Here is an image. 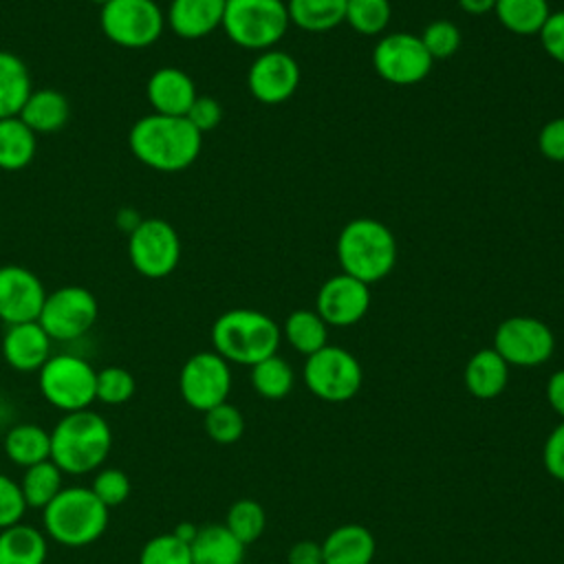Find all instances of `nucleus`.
Listing matches in <instances>:
<instances>
[{
  "label": "nucleus",
  "instance_id": "nucleus-1",
  "mask_svg": "<svg viewBox=\"0 0 564 564\" xmlns=\"http://www.w3.org/2000/svg\"><path fill=\"white\" fill-rule=\"evenodd\" d=\"M128 145L145 167L172 174L187 170L198 159L203 134L185 117L152 112L132 123Z\"/></svg>",
  "mask_w": 564,
  "mask_h": 564
},
{
  "label": "nucleus",
  "instance_id": "nucleus-2",
  "mask_svg": "<svg viewBox=\"0 0 564 564\" xmlns=\"http://www.w3.org/2000/svg\"><path fill=\"white\" fill-rule=\"evenodd\" d=\"M112 449V430L95 410L64 414L51 430V460L70 476L97 471Z\"/></svg>",
  "mask_w": 564,
  "mask_h": 564
},
{
  "label": "nucleus",
  "instance_id": "nucleus-3",
  "mask_svg": "<svg viewBox=\"0 0 564 564\" xmlns=\"http://www.w3.org/2000/svg\"><path fill=\"white\" fill-rule=\"evenodd\" d=\"M110 520V509L93 494L90 487L73 485L42 509V531L59 546L82 549L97 542Z\"/></svg>",
  "mask_w": 564,
  "mask_h": 564
},
{
  "label": "nucleus",
  "instance_id": "nucleus-4",
  "mask_svg": "<svg viewBox=\"0 0 564 564\" xmlns=\"http://www.w3.org/2000/svg\"><path fill=\"white\" fill-rule=\"evenodd\" d=\"M337 260L344 273L372 284L383 280L397 264V238L377 218H352L337 236Z\"/></svg>",
  "mask_w": 564,
  "mask_h": 564
},
{
  "label": "nucleus",
  "instance_id": "nucleus-5",
  "mask_svg": "<svg viewBox=\"0 0 564 564\" xmlns=\"http://www.w3.org/2000/svg\"><path fill=\"white\" fill-rule=\"evenodd\" d=\"M282 328L262 311L229 308L212 324L214 350L229 364L253 366L278 352Z\"/></svg>",
  "mask_w": 564,
  "mask_h": 564
},
{
  "label": "nucleus",
  "instance_id": "nucleus-6",
  "mask_svg": "<svg viewBox=\"0 0 564 564\" xmlns=\"http://www.w3.org/2000/svg\"><path fill=\"white\" fill-rule=\"evenodd\" d=\"M223 31L247 51L273 48L291 26L284 0H227Z\"/></svg>",
  "mask_w": 564,
  "mask_h": 564
},
{
  "label": "nucleus",
  "instance_id": "nucleus-7",
  "mask_svg": "<svg viewBox=\"0 0 564 564\" xmlns=\"http://www.w3.org/2000/svg\"><path fill=\"white\" fill-rule=\"evenodd\" d=\"M97 370L79 355L57 352L37 370L40 394L48 405L68 414L95 403Z\"/></svg>",
  "mask_w": 564,
  "mask_h": 564
},
{
  "label": "nucleus",
  "instance_id": "nucleus-8",
  "mask_svg": "<svg viewBox=\"0 0 564 564\" xmlns=\"http://www.w3.org/2000/svg\"><path fill=\"white\" fill-rule=\"evenodd\" d=\"M99 26L121 48H148L165 31V11L154 0H110L99 7Z\"/></svg>",
  "mask_w": 564,
  "mask_h": 564
},
{
  "label": "nucleus",
  "instance_id": "nucleus-9",
  "mask_svg": "<svg viewBox=\"0 0 564 564\" xmlns=\"http://www.w3.org/2000/svg\"><path fill=\"white\" fill-rule=\"evenodd\" d=\"M128 258L139 275L167 278L181 262L178 231L165 218H141L128 231Z\"/></svg>",
  "mask_w": 564,
  "mask_h": 564
},
{
  "label": "nucleus",
  "instance_id": "nucleus-10",
  "mask_svg": "<svg viewBox=\"0 0 564 564\" xmlns=\"http://www.w3.org/2000/svg\"><path fill=\"white\" fill-rule=\"evenodd\" d=\"M364 381L359 359L346 348L326 344L306 357L304 383L322 401L344 403L352 399Z\"/></svg>",
  "mask_w": 564,
  "mask_h": 564
},
{
  "label": "nucleus",
  "instance_id": "nucleus-11",
  "mask_svg": "<svg viewBox=\"0 0 564 564\" xmlns=\"http://www.w3.org/2000/svg\"><path fill=\"white\" fill-rule=\"evenodd\" d=\"M99 304L93 291L79 284H66L46 293L37 322L53 341H73L95 326Z\"/></svg>",
  "mask_w": 564,
  "mask_h": 564
},
{
  "label": "nucleus",
  "instance_id": "nucleus-12",
  "mask_svg": "<svg viewBox=\"0 0 564 564\" xmlns=\"http://www.w3.org/2000/svg\"><path fill=\"white\" fill-rule=\"evenodd\" d=\"M491 348L509 366L533 368L551 359L555 350V335L538 317L513 315L498 324Z\"/></svg>",
  "mask_w": 564,
  "mask_h": 564
},
{
  "label": "nucleus",
  "instance_id": "nucleus-13",
  "mask_svg": "<svg viewBox=\"0 0 564 564\" xmlns=\"http://www.w3.org/2000/svg\"><path fill=\"white\" fill-rule=\"evenodd\" d=\"M229 390L231 368L216 350H200L185 359L178 372V392L192 410L207 412L225 403Z\"/></svg>",
  "mask_w": 564,
  "mask_h": 564
},
{
  "label": "nucleus",
  "instance_id": "nucleus-14",
  "mask_svg": "<svg viewBox=\"0 0 564 564\" xmlns=\"http://www.w3.org/2000/svg\"><path fill=\"white\" fill-rule=\"evenodd\" d=\"M434 59L414 33L383 35L372 48V66L381 79L394 86H414L432 70Z\"/></svg>",
  "mask_w": 564,
  "mask_h": 564
},
{
  "label": "nucleus",
  "instance_id": "nucleus-15",
  "mask_svg": "<svg viewBox=\"0 0 564 564\" xmlns=\"http://www.w3.org/2000/svg\"><path fill=\"white\" fill-rule=\"evenodd\" d=\"M300 86V66L293 55L280 48L262 51L247 70L251 97L267 106L289 101Z\"/></svg>",
  "mask_w": 564,
  "mask_h": 564
},
{
  "label": "nucleus",
  "instance_id": "nucleus-16",
  "mask_svg": "<svg viewBox=\"0 0 564 564\" xmlns=\"http://www.w3.org/2000/svg\"><path fill=\"white\" fill-rule=\"evenodd\" d=\"M370 284L348 275L337 273L328 278L315 297V311L326 322V326H352L370 308Z\"/></svg>",
  "mask_w": 564,
  "mask_h": 564
},
{
  "label": "nucleus",
  "instance_id": "nucleus-17",
  "mask_svg": "<svg viewBox=\"0 0 564 564\" xmlns=\"http://www.w3.org/2000/svg\"><path fill=\"white\" fill-rule=\"evenodd\" d=\"M44 297L46 289L37 273L20 264L0 267V319L7 326L35 322Z\"/></svg>",
  "mask_w": 564,
  "mask_h": 564
},
{
  "label": "nucleus",
  "instance_id": "nucleus-18",
  "mask_svg": "<svg viewBox=\"0 0 564 564\" xmlns=\"http://www.w3.org/2000/svg\"><path fill=\"white\" fill-rule=\"evenodd\" d=\"M51 344L53 339L35 319L7 326L0 341V350L7 366L13 368L15 372H37L53 355Z\"/></svg>",
  "mask_w": 564,
  "mask_h": 564
},
{
  "label": "nucleus",
  "instance_id": "nucleus-19",
  "mask_svg": "<svg viewBox=\"0 0 564 564\" xmlns=\"http://www.w3.org/2000/svg\"><path fill=\"white\" fill-rule=\"evenodd\" d=\"M145 97L156 115L185 117L198 93L194 79L183 68L161 66L148 77Z\"/></svg>",
  "mask_w": 564,
  "mask_h": 564
},
{
  "label": "nucleus",
  "instance_id": "nucleus-20",
  "mask_svg": "<svg viewBox=\"0 0 564 564\" xmlns=\"http://www.w3.org/2000/svg\"><path fill=\"white\" fill-rule=\"evenodd\" d=\"M227 0H170L165 26L183 40H200L223 24Z\"/></svg>",
  "mask_w": 564,
  "mask_h": 564
},
{
  "label": "nucleus",
  "instance_id": "nucleus-21",
  "mask_svg": "<svg viewBox=\"0 0 564 564\" xmlns=\"http://www.w3.org/2000/svg\"><path fill=\"white\" fill-rule=\"evenodd\" d=\"M377 544L370 529L364 524L335 527L322 542L324 564H370Z\"/></svg>",
  "mask_w": 564,
  "mask_h": 564
},
{
  "label": "nucleus",
  "instance_id": "nucleus-22",
  "mask_svg": "<svg viewBox=\"0 0 564 564\" xmlns=\"http://www.w3.org/2000/svg\"><path fill=\"white\" fill-rule=\"evenodd\" d=\"M35 134L59 132L70 119L68 97L55 88H33L18 115Z\"/></svg>",
  "mask_w": 564,
  "mask_h": 564
},
{
  "label": "nucleus",
  "instance_id": "nucleus-23",
  "mask_svg": "<svg viewBox=\"0 0 564 564\" xmlns=\"http://www.w3.org/2000/svg\"><path fill=\"white\" fill-rule=\"evenodd\" d=\"M509 381V364L494 350H476L465 366V386L476 399H494L502 394Z\"/></svg>",
  "mask_w": 564,
  "mask_h": 564
},
{
  "label": "nucleus",
  "instance_id": "nucleus-24",
  "mask_svg": "<svg viewBox=\"0 0 564 564\" xmlns=\"http://www.w3.org/2000/svg\"><path fill=\"white\" fill-rule=\"evenodd\" d=\"M245 544L225 524L198 527L189 544L194 564H242Z\"/></svg>",
  "mask_w": 564,
  "mask_h": 564
},
{
  "label": "nucleus",
  "instance_id": "nucleus-25",
  "mask_svg": "<svg viewBox=\"0 0 564 564\" xmlns=\"http://www.w3.org/2000/svg\"><path fill=\"white\" fill-rule=\"evenodd\" d=\"M4 456L26 469L42 460H51V432L37 423H15L2 438Z\"/></svg>",
  "mask_w": 564,
  "mask_h": 564
},
{
  "label": "nucleus",
  "instance_id": "nucleus-26",
  "mask_svg": "<svg viewBox=\"0 0 564 564\" xmlns=\"http://www.w3.org/2000/svg\"><path fill=\"white\" fill-rule=\"evenodd\" d=\"M48 557V538L33 524L18 522L0 529V564H44Z\"/></svg>",
  "mask_w": 564,
  "mask_h": 564
},
{
  "label": "nucleus",
  "instance_id": "nucleus-27",
  "mask_svg": "<svg viewBox=\"0 0 564 564\" xmlns=\"http://www.w3.org/2000/svg\"><path fill=\"white\" fill-rule=\"evenodd\" d=\"M31 90V73L22 57L0 51V119L18 117Z\"/></svg>",
  "mask_w": 564,
  "mask_h": 564
},
{
  "label": "nucleus",
  "instance_id": "nucleus-28",
  "mask_svg": "<svg viewBox=\"0 0 564 564\" xmlns=\"http://www.w3.org/2000/svg\"><path fill=\"white\" fill-rule=\"evenodd\" d=\"M37 150V134L20 119H0V170L18 172L24 170Z\"/></svg>",
  "mask_w": 564,
  "mask_h": 564
},
{
  "label": "nucleus",
  "instance_id": "nucleus-29",
  "mask_svg": "<svg viewBox=\"0 0 564 564\" xmlns=\"http://www.w3.org/2000/svg\"><path fill=\"white\" fill-rule=\"evenodd\" d=\"M289 22L308 33H326L346 20V0H289Z\"/></svg>",
  "mask_w": 564,
  "mask_h": 564
},
{
  "label": "nucleus",
  "instance_id": "nucleus-30",
  "mask_svg": "<svg viewBox=\"0 0 564 564\" xmlns=\"http://www.w3.org/2000/svg\"><path fill=\"white\" fill-rule=\"evenodd\" d=\"M498 22L516 35H538L551 15L549 0H498L494 7Z\"/></svg>",
  "mask_w": 564,
  "mask_h": 564
},
{
  "label": "nucleus",
  "instance_id": "nucleus-31",
  "mask_svg": "<svg viewBox=\"0 0 564 564\" xmlns=\"http://www.w3.org/2000/svg\"><path fill=\"white\" fill-rule=\"evenodd\" d=\"M282 335L286 341L302 355H313L319 348L328 344V326L326 322L317 315V311L308 308H297L293 311L282 326Z\"/></svg>",
  "mask_w": 564,
  "mask_h": 564
},
{
  "label": "nucleus",
  "instance_id": "nucleus-32",
  "mask_svg": "<svg viewBox=\"0 0 564 564\" xmlns=\"http://www.w3.org/2000/svg\"><path fill=\"white\" fill-rule=\"evenodd\" d=\"M64 471L53 460H42L24 469L20 482L26 507L44 509L64 487Z\"/></svg>",
  "mask_w": 564,
  "mask_h": 564
},
{
  "label": "nucleus",
  "instance_id": "nucleus-33",
  "mask_svg": "<svg viewBox=\"0 0 564 564\" xmlns=\"http://www.w3.org/2000/svg\"><path fill=\"white\" fill-rule=\"evenodd\" d=\"M251 386L264 399H284L293 388V370L286 359L271 355L251 366Z\"/></svg>",
  "mask_w": 564,
  "mask_h": 564
},
{
  "label": "nucleus",
  "instance_id": "nucleus-34",
  "mask_svg": "<svg viewBox=\"0 0 564 564\" xmlns=\"http://www.w3.org/2000/svg\"><path fill=\"white\" fill-rule=\"evenodd\" d=\"M392 18L390 0H346L348 26L361 35H379Z\"/></svg>",
  "mask_w": 564,
  "mask_h": 564
},
{
  "label": "nucleus",
  "instance_id": "nucleus-35",
  "mask_svg": "<svg viewBox=\"0 0 564 564\" xmlns=\"http://www.w3.org/2000/svg\"><path fill=\"white\" fill-rule=\"evenodd\" d=\"M223 524L247 546L262 535V531L267 527V516H264V509L260 502H256L251 498H242L229 507Z\"/></svg>",
  "mask_w": 564,
  "mask_h": 564
},
{
  "label": "nucleus",
  "instance_id": "nucleus-36",
  "mask_svg": "<svg viewBox=\"0 0 564 564\" xmlns=\"http://www.w3.org/2000/svg\"><path fill=\"white\" fill-rule=\"evenodd\" d=\"M137 390V381L132 372L123 366H106L97 370L95 381V401H101L106 405H123L132 399Z\"/></svg>",
  "mask_w": 564,
  "mask_h": 564
},
{
  "label": "nucleus",
  "instance_id": "nucleus-37",
  "mask_svg": "<svg viewBox=\"0 0 564 564\" xmlns=\"http://www.w3.org/2000/svg\"><path fill=\"white\" fill-rule=\"evenodd\" d=\"M203 414H205V421H203L205 432L214 443L234 445L236 441H240L245 432V416L236 405L225 401Z\"/></svg>",
  "mask_w": 564,
  "mask_h": 564
},
{
  "label": "nucleus",
  "instance_id": "nucleus-38",
  "mask_svg": "<svg viewBox=\"0 0 564 564\" xmlns=\"http://www.w3.org/2000/svg\"><path fill=\"white\" fill-rule=\"evenodd\" d=\"M139 564H194L189 544L178 540L172 531L150 538L139 553Z\"/></svg>",
  "mask_w": 564,
  "mask_h": 564
},
{
  "label": "nucleus",
  "instance_id": "nucleus-39",
  "mask_svg": "<svg viewBox=\"0 0 564 564\" xmlns=\"http://www.w3.org/2000/svg\"><path fill=\"white\" fill-rule=\"evenodd\" d=\"M425 51L430 53L432 59H447L452 57L463 42L460 29L452 20H434L430 22L423 33L419 35Z\"/></svg>",
  "mask_w": 564,
  "mask_h": 564
},
{
  "label": "nucleus",
  "instance_id": "nucleus-40",
  "mask_svg": "<svg viewBox=\"0 0 564 564\" xmlns=\"http://www.w3.org/2000/svg\"><path fill=\"white\" fill-rule=\"evenodd\" d=\"M90 489L101 500V505L112 509V507L123 505L130 498L132 485H130V478L123 469H119V467H99L95 471Z\"/></svg>",
  "mask_w": 564,
  "mask_h": 564
},
{
  "label": "nucleus",
  "instance_id": "nucleus-41",
  "mask_svg": "<svg viewBox=\"0 0 564 564\" xmlns=\"http://www.w3.org/2000/svg\"><path fill=\"white\" fill-rule=\"evenodd\" d=\"M26 509L29 507L22 496L20 482L7 474H0V529L22 522Z\"/></svg>",
  "mask_w": 564,
  "mask_h": 564
},
{
  "label": "nucleus",
  "instance_id": "nucleus-42",
  "mask_svg": "<svg viewBox=\"0 0 564 564\" xmlns=\"http://www.w3.org/2000/svg\"><path fill=\"white\" fill-rule=\"evenodd\" d=\"M185 119L200 132H212L223 121V106L212 95H198L189 106Z\"/></svg>",
  "mask_w": 564,
  "mask_h": 564
},
{
  "label": "nucleus",
  "instance_id": "nucleus-43",
  "mask_svg": "<svg viewBox=\"0 0 564 564\" xmlns=\"http://www.w3.org/2000/svg\"><path fill=\"white\" fill-rule=\"evenodd\" d=\"M538 37H540L546 55L553 57L555 62L564 64V9L551 11V15L546 18Z\"/></svg>",
  "mask_w": 564,
  "mask_h": 564
},
{
  "label": "nucleus",
  "instance_id": "nucleus-44",
  "mask_svg": "<svg viewBox=\"0 0 564 564\" xmlns=\"http://www.w3.org/2000/svg\"><path fill=\"white\" fill-rule=\"evenodd\" d=\"M538 150L544 159L564 163V117H555L538 132Z\"/></svg>",
  "mask_w": 564,
  "mask_h": 564
},
{
  "label": "nucleus",
  "instance_id": "nucleus-45",
  "mask_svg": "<svg viewBox=\"0 0 564 564\" xmlns=\"http://www.w3.org/2000/svg\"><path fill=\"white\" fill-rule=\"evenodd\" d=\"M542 463L549 476L564 482V421L553 427V432L544 441Z\"/></svg>",
  "mask_w": 564,
  "mask_h": 564
},
{
  "label": "nucleus",
  "instance_id": "nucleus-46",
  "mask_svg": "<svg viewBox=\"0 0 564 564\" xmlns=\"http://www.w3.org/2000/svg\"><path fill=\"white\" fill-rule=\"evenodd\" d=\"M289 564H324L322 544L313 540H300L289 551Z\"/></svg>",
  "mask_w": 564,
  "mask_h": 564
},
{
  "label": "nucleus",
  "instance_id": "nucleus-47",
  "mask_svg": "<svg viewBox=\"0 0 564 564\" xmlns=\"http://www.w3.org/2000/svg\"><path fill=\"white\" fill-rule=\"evenodd\" d=\"M546 401L555 414L564 421V368L555 370L546 381Z\"/></svg>",
  "mask_w": 564,
  "mask_h": 564
},
{
  "label": "nucleus",
  "instance_id": "nucleus-48",
  "mask_svg": "<svg viewBox=\"0 0 564 564\" xmlns=\"http://www.w3.org/2000/svg\"><path fill=\"white\" fill-rule=\"evenodd\" d=\"M498 0H458V7L469 13V15H485V13H494Z\"/></svg>",
  "mask_w": 564,
  "mask_h": 564
},
{
  "label": "nucleus",
  "instance_id": "nucleus-49",
  "mask_svg": "<svg viewBox=\"0 0 564 564\" xmlns=\"http://www.w3.org/2000/svg\"><path fill=\"white\" fill-rule=\"evenodd\" d=\"M196 531H198V527L192 524V522H178V524L172 529V533H174L178 540H183L185 544H192V540L196 538Z\"/></svg>",
  "mask_w": 564,
  "mask_h": 564
},
{
  "label": "nucleus",
  "instance_id": "nucleus-50",
  "mask_svg": "<svg viewBox=\"0 0 564 564\" xmlns=\"http://www.w3.org/2000/svg\"><path fill=\"white\" fill-rule=\"evenodd\" d=\"M90 2H93V4H99V7H104V4H106V2H110V0H90Z\"/></svg>",
  "mask_w": 564,
  "mask_h": 564
}]
</instances>
